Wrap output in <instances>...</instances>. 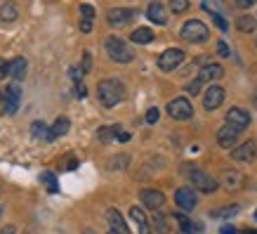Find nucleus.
I'll use <instances>...</instances> for the list:
<instances>
[{"mask_svg":"<svg viewBox=\"0 0 257 234\" xmlns=\"http://www.w3.org/2000/svg\"><path fill=\"white\" fill-rule=\"evenodd\" d=\"M109 234H118V232H113V229H111V232H109Z\"/></svg>","mask_w":257,"mask_h":234,"instance_id":"49","label":"nucleus"},{"mask_svg":"<svg viewBox=\"0 0 257 234\" xmlns=\"http://www.w3.org/2000/svg\"><path fill=\"white\" fill-rule=\"evenodd\" d=\"M69 125H71L69 118H66V116H59L55 123L50 125V137H52V140H59V137H64V135L69 133Z\"/></svg>","mask_w":257,"mask_h":234,"instance_id":"19","label":"nucleus"},{"mask_svg":"<svg viewBox=\"0 0 257 234\" xmlns=\"http://www.w3.org/2000/svg\"><path fill=\"white\" fill-rule=\"evenodd\" d=\"M255 3H257V0H236V5H238V8H241V10H248V8H252Z\"/></svg>","mask_w":257,"mask_h":234,"instance_id":"42","label":"nucleus"},{"mask_svg":"<svg viewBox=\"0 0 257 234\" xmlns=\"http://www.w3.org/2000/svg\"><path fill=\"white\" fill-rule=\"evenodd\" d=\"M113 137H116V128L113 125H104V128H99V133H97V140L104 142V144H109Z\"/></svg>","mask_w":257,"mask_h":234,"instance_id":"29","label":"nucleus"},{"mask_svg":"<svg viewBox=\"0 0 257 234\" xmlns=\"http://www.w3.org/2000/svg\"><path fill=\"white\" fill-rule=\"evenodd\" d=\"M241 234H257V229H245V232H241Z\"/></svg>","mask_w":257,"mask_h":234,"instance_id":"48","label":"nucleus"},{"mask_svg":"<svg viewBox=\"0 0 257 234\" xmlns=\"http://www.w3.org/2000/svg\"><path fill=\"white\" fill-rule=\"evenodd\" d=\"M26 66H29V62H26L24 57L12 59V62H10V76L15 78V81H22V78L26 76Z\"/></svg>","mask_w":257,"mask_h":234,"instance_id":"21","label":"nucleus"},{"mask_svg":"<svg viewBox=\"0 0 257 234\" xmlns=\"http://www.w3.org/2000/svg\"><path fill=\"white\" fill-rule=\"evenodd\" d=\"M80 31H83V33H90V31H92V22L83 19V22H80Z\"/></svg>","mask_w":257,"mask_h":234,"instance_id":"44","label":"nucleus"},{"mask_svg":"<svg viewBox=\"0 0 257 234\" xmlns=\"http://www.w3.org/2000/svg\"><path fill=\"white\" fill-rule=\"evenodd\" d=\"M255 102H257V93H255Z\"/></svg>","mask_w":257,"mask_h":234,"instance_id":"50","label":"nucleus"},{"mask_svg":"<svg viewBox=\"0 0 257 234\" xmlns=\"http://www.w3.org/2000/svg\"><path fill=\"white\" fill-rule=\"evenodd\" d=\"M182 62H184V50H179V47H168L163 55L158 57V69L172 71V69H177Z\"/></svg>","mask_w":257,"mask_h":234,"instance_id":"6","label":"nucleus"},{"mask_svg":"<svg viewBox=\"0 0 257 234\" xmlns=\"http://www.w3.org/2000/svg\"><path fill=\"white\" fill-rule=\"evenodd\" d=\"M80 15H83V19H87V22H92V17H94V8H92V5H80Z\"/></svg>","mask_w":257,"mask_h":234,"instance_id":"35","label":"nucleus"},{"mask_svg":"<svg viewBox=\"0 0 257 234\" xmlns=\"http://www.w3.org/2000/svg\"><path fill=\"white\" fill-rule=\"evenodd\" d=\"M158 116H161V114H158V109H156V107H151V109L147 111V123L154 125V123L158 121Z\"/></svg>","mask_w":257,"mask_h":234,"instance_id":"37","label":"nucleus"},{"mask_svg":"<svg viewBox=\"0 0 257 234\" xmlns=\"http://www.w3.org/2000/svg\"><path fill=\"white\" fill-rule=\"evenodd\" d=\"M201 88H203V83L198 81V78H194V81H189V83H187V88H184V90H187V93L194 97V95L201 93Z\"/></svg>","mask_w":257,"mask_h":234,"instance_id":"33","label":"nucleus"},{"mask_svg":"<svg viewBox=\"0 0 257 234\" xmlns=\"http://www.w3.org/2000/svg\"><path fill=\"white\" fill-rule=\"evenodd\" d=\"M151 229L158 234H168L170 232V222H168V218H165L163 213H154V218H151Z\"/></svg>","mask_w":257,"mask_h":234,"instance_id":"28","label":"nucleus"},{"mask_svg":"<svg viewBox=\"0 0 257 234\" xmlns=\"http://www.w3.org/2000/svg\"><path fill=\"white\" fill-rule=\"evenodd\" d=\"M236 29H238L241 33L257 31V19H255V17H250V15H241L238 19H236Z\"/></svg>","mask_w":257,"mask_h":234,"instance_id":"23","label":"nucleus"},{"mask_svg":"<svg viewBox=\"0 0 257 234\" xmlns=\"http://www.w3.org/2000/svg\"><path fill=\"white\" fill-rule=\"evenodd\" d=\"M255 45H257V40H255Z\"/></svg>","mask_w":257,"mask_h":234,"instance_id":"53","label":"nucleus"},{"mask_svg":"<svg viewBox=\"0 0 257 234\" xmlns=\"http://www.w3.org/2000/svg\"><path fill=\"white\" fill-rule=\"evenodd\" d=\"M170 10L175 15H182L189 10V0H170Z\"/></svg>","mask_w":257,"mask_h":234,"instance_id":"32","label":"nucleus"},{"mask_svg":"<svg viewBox=\"0 0 257 234\" xmlns=\"http://www.w3.org/2000/svg\"><path fill=\"white\" fill-rule=\"evenodd\" d=\"M257 154V142L255 140H245L243 144H236L231 149V159L238 161V164H250Z\"/></svg>","mask_w":257,"mask_h":234,"instance_id":"8","label":"nucleus"},{"mask_svg":"<svg viewBox=\"0 0 257 234\" xmlns=\"http://www.w3.org/2000/svg\"><path fill=\"white\" fill-rule=\"evenodd\" d=\"M127 161H130V156L127 154L113 156V159H111V171H123L125 166H127Z\"/></svg>","mask_w":257,"mask_h":234,"instance_id":"31","label":"nucleus"},{"mask_svg":"<svg viewBox=\"0 0 257 234\" xmlns=\"http://www.w3.org/2000/svg\"><path fill=\"white\" fill-rule=\"evenodd\" d=\"M5 76H10V62L0 57V81H3Z\"/></svg>","mask_w":257,"mask_h":234,"instance_id":"38","label":"nucleus"},{"mask_svg":"<svg viewBox=\"0 0 257 234\" xmlns=\"http://www.w3.org/2000/svg\"><path fill=\"white\" fill-rule=\"evenodd\" d=\"M137 17V12L130 8H113L109 10V15H106V22L111 26H125V24H130Z\"/></svg>","mask_w":257,"mask_h":234,"instance_id":"12","label":"nucleus"},{"mask_svg":"<svg viewBox=\"0 0 257 234\" xmlns=\"http://www.w3.org/2000/svg\"><path fill=\"white\" fill-rule=\"evenodd\" d=\"M226 123H231L234 128H238L243 133L250 125V114L245 109H241V107H231V109L226 111Z\"/></svg>","mask_w":257,"mask_h":234,"instance_id":"14","label":"nucleus"},{"mask_svg":"<svg viewBox=\"0 0 257 234\" xmlns=\"http://www.w3.org/2000/svg\"><path fill=\"white\" fill-rule=\"evenodd\" d=\"M140 201L144 203L147 208H151V211H161L165 203V196H163V192H158V189H142Z\"/></svg>","mask_w":257,"mask_h":234,"instance_id":"13","label":"nucleus"},{"mask_svg":"<svg viewBox=\"0 0 257 234\" xmlns=\"http://www.w3.org/2000/svg\"><path fill=\"white\" fill-rule=\"evenodd\" d=\"M210 17H212V22L217 24V29H219V31H224V33L229 31V24L224 22V17L219 15V12H210Z\"/></svg>","mask_w":257,"mask_h":234,"instance_id":"34","label":"nucleus"},{"mask_svg":"<svg viewBox=\"0 0 257 234\" xmlns=\"http://www.w3.org/2000/svg\"><path fill=\"white\" fill-rule=\"evenodd\" d=\"M97 100L101 102V107L113 109L116 104H120L125 100V86L118 78H104L97 86Z\"/></svg>","mask_w":257,"mask_h":234,"instance_id":"1","label":"nucleus"},{"mask_svg":"<svg viewBox=\"0 0 257 234\" xmlns=\"http://www.w3.org/2000/svg\"><path fill=\"white\" fill-rule=\"evenodd\" d=\"M255 220H257V211H255Z\"/></svg>","mask_w":257,"mask_h":234,"instance_id":"51","label":"nucleus"},{"mask_svg":"<svg viewBox=\"0 0 257 234\" xmlns=\"http://www.w3.org/2000/svg\"><path fill=\"white\" fill-rule=\"evenodd\" d=\"M106 220H109V225H111V229H113V232L130 234V227L125 225V220H123V215H120V211H118V208H109V211H106Z\"/></svg>","mask_w":257,"mask_h":234,"instance_id":"18","label":"nucleus"},{"mask_svg":"<svg viewBox=\"0 0 257 234\" xmlns=\"http://www.w3.org/2000/svg\"><path fill=\"white\" fill-rule=\"evenodd\" d=\"M191 182H194V187L198 189V192H203V194H212V192L219 187L217 180L212 178V175H208L205 171H201V168L191 171Z\"/></svg>","mask_w":257,"mask_h":234,"instance_id":"5","label":"nucleus"},{"mask_svg":"<svg viewBox=\"0 0 257 234\" xmlns=\"http://www.w3.org/2000/svg\"><path fill=\"white\" fill-rule=\"evenodd\" d=\"M175 203H177V208H182V211H194L196 203H198L196 189L194 187H179L177 192H175Z\"/></svg>","mask_w":257,"mask_h":234,"instance_id":"10","label":"nucleus"},{"mask_svg":"<svg viewBox=\"0 0 257 234\" xmlns=\"http://www.w3.org/2000/svg\"><path fill=\"white\" fill-rule=\"evenodd\" d=\"M168 114H170V118H175V121H187V118L194 116V107H191V102H189L187 97H175V100H170V104H168Z\"/></svg>","mask_w":257,"mask_h":234,"instance_id":"4","label":"nucleus"},{"mask_svg":"<svg viewBox=\"0 0 257 234\" xmlns=\"http://www.w3.org/2000/svg\"><path fill=\"white\" fill-rule=\"evenodd\" d=\"M147 17H149V19H151L154 24H158V26H165V24H168V12H165V8H163V3H161V0H154V3H149Z\"/></svg>","mask_w":257,"mask_h":234,"instance_id":"16","label":"nucleus"},{"mask_svg":"<svg viewBox=\"0 0 257 234\" xmlns=\"http://www.w3.org/2000/svg\"><path fill=\"white\" fill-rule=\"evenodd\" d=\"M133 43H137V45H147V43H151L154 40V31L151 29H147V26H140V29H135L133 31Z\"/></svg>","mask_w":257,"mask_h":234,"instance_id":"25","label":"nucleus"},{"mask_svg":"<svg viewBox=\"0 0 257 234\" xmlns=\"http://www.w3.org/2000/svg\"><path fill=\"white\" fill-rule=\"evenodd\" d=\"M85 95H87L85 86H83V83H78V86H76V97H85Z\"/></svg>","mask_w":257,"mask_h":234,"instance_id":"46","label":"nucleus"},{"mask_svg":"<svg viewBox=\"0 0 257 234\" xmlns=\"http://www.w3.org/2000/svg\"><path fill=\"white\" fill-rule=\"evenodd\" d=\"M130 220L135 222V227H137L140 234H151V220L147 218V213L142 211L140 206H133V208H130Z\"/></svg>","mask_w":257,"mask_h":234,"instance_id":"15","label":"nucleus"},{"mask_svg":"<svg viewBox=\"0 0 257 234\" xmlns=\"http://www.w3.org/2000/svg\"><path fill=\"white\" fill-rule=\"evenodd\" d=\"M83 73H85V71L80 69V66H73V69H71V71H69V76H71V78H73V81H76V83H78L80 78H83Z\"/></svg>","mask_w":257,"mask_h":234,"instance_id":"39","label":"nucleus"},{"mask_svg":"<svg viewBox=\"0 0 257 234\" xmlns=\"http://www.w3.org/2000/svg\"><path fill=\"white\" fill-rule=\"evenodd\" d=\"M217 55L219 57H229V55H231V50H229V45H226L224 40H219V43H217Z\"/></svg>","mask_w":257,"mask_h":234,"instance_id":"36","label":"nucleus"},{"mask_svg":"<svg viewBox=\"0 0 257 234\" xmlns=\"http://www.w3.org/2000/svg\"><path fill=\"white\" fill-rule=\"evenodd\" d=\"M182 38L187 40V43H205V40L210 38V29L201 22V19H189L184 26H182Z\"/></svg>","mask_w":257,"mask_h":234,"instance_id":"3","label":"nucleus"},{"mask_svg":"<svg viewBox=\"0 0 257 234\" xmlns=\"http://www.w3.org/2000/svg\"><path fill=\"white\" fill-rule=\"evenodd\" d=\"M19 102H22V88H19V83H12V86H8L5 95H3V111H5L8 116L17 114Z\"/></svg>","mask_w":257,"mask_h":234,"instance_id":"7","label":"nucleus"},{"mask_svg":"<svg viewBox=\"0 0 257 234\" xmlns=\"http://www.w3.org/2000/svg\"><path fill=\"white\" fill-rule=\"evenodd\" d=\"M0 234H15V227H12V225H8V227H5V229H3V232H0Z\"/></svg>","mask_w":257,"mask_h":234,"instance_id":"47","label":"nucleus"},{"mask_svg":"<svg viewBox=\"0 0 257 234\" xmlns=\"http://www.w3.org/2000/svg\"><path fill=\"white\" fill-rule=\"evenodd\" d=\"M224 76V69L219 64H205L201 71H198V81L201 83H215L219 78Z\"/></svg>","mask_w":257,"mask_h":234,"instance_id":"17","label":"nucleus"},{"mask_svg":"<svg viewBox=\"0 0 257 234\" xmlns=\"http://www.w3.org/2000/svg\"><path fill=\"white\" fill-rule=\"evenodd\" d=\"M90 66H92V57H90V52H85V55H83V66H80V69L85 71H90Z\"/></svg>","mask_w":257,"mask_h":234,"instance_id":"40","label":"nucleus"},{"mask_svg":"<svg viewBox=\"0 0 257 234\" xmlns=\"http://www.w3.org/2000/svg\"><path fill=\"white\" fill-rule=\"evenodd\" d=\"M222 182H224L226 189H238L241 187V182H243V175L241 173H236V171H224L222 173Z\"/></svg>","mask_w":257,"mask_h":234,"instance_id":"26","label":"nucleus"},{"mask_svg":"<svg viewBox=\"0 0 257 234\" xmlns=\"http://www.w3.org/2000/svg\"><path fill=\"white\" fill-rule=\"evenodd\" d=\"M236 213H238V206H236V203H231V206L212 208V211H210V218H215V220H229V218H234Z\"/></svg>","mask_w":257,"mask_h":234,"instance_id":"27","label":"nucleus"},{"mask_svg":"<svg viewBox=\"0 0 257 234\" xmlns=\"http://www.w3.org/2000/svg\"><path fill=\"white\" fill-rule=\"evenodd\" d=\"M238 135H241V130H238V128H234L231 123L222 125V128L217 130V144L222 149H234L236 140H238Z\"/></svg>","mask_w":257,"mask_h":234,"instance_id":"11","label":"nucleus"},{"mask_svg":"<svg viewBox=\"0 0 257 234\" xmlns=\"http://www.w3.org/2000/svg\"><path fill=\"white\" fill-rule=\"evenodd\" d=\"M17 17H19V8H17V3L8 0V3H3V5H0V19H3V22H15Z\"/></svg>","mask_w":257,"mask_h":234,"instance_id":"22","label":"nucleus"},{"mask_svg":"<svg viewBox=\"0 0 257 234\" xmlns=\"http://www.w3.org/2000/svg\"><path fill=\"white\" fill-rule=\"evenodd\" d=\"M31 135H33V140L52 142V137H50V125H45L43 121H36V123L31 125Z\"/></svg>","mask_w":257,"mask_h":234,"instance_id":"24","label":"nucleus"},{"mask_svg":"<svg viewBox=\"0 0 257 234\" xmlns=\"http://www.w3.org/2000/svg\"><path fill=\"white\" fill-rule=\"evenodd\" d=\"M219 234H238V232H236L234 225H222L219 227Z\"/></svg>","mask_w":257,"mask_h":234,"instance_id":"43","label":"nucleus"},{"mask_svg":"<svg viewBox=\"0 0 257 234\" xmlns=\"http://www.w3.org/2000/svg\"><path fill=\"white\" fill-rule=\"evenodd\" d=\"M64 168H66V171H76V168H78V161H76V159H69Z\"/></svg>","mask_w":257,"mask_h":234,"instance_id":"45","label":"nucleus"},{"mask_svg":"<svg viewBox=\"0 0 257 234\" xmlns=\"http://www.w3.org/2000/svg\"><path fill=\"white\" fill-rule=\"evenodd\" d=\"M0 104H3V100H0Z\"/></svg>","mask_w":257,"mask_h":234,"instance_id":"52","label":"nucleus"},{"mask_svg":"<svg viewBox=\"0 0 257 234\" xmlns=\"http://www.w3.org/2000/svg\"><path fill=\"white\" fill-rule=\"evenodd\" d=\"M222 102H224V88L212 83L203 95V107H205V111H215L217 107H222Z\"/></svg>","mask_w":257,"mask_h":234,"instance_id":"9","label":"nucleus"},{"mask_svg":"<svg viewBox=\"0 0 257 234\" xmlns=\"http://www.w3.org/2000/svg\"><path fill=\"white\" fill-rule=\"evenodd\" d=\"M116 128V140H120V142H127L130 140V133H125V130H120L118 125H113Z\"/></svg>","mask_w":257,"mask_h":234,"instance_id":"41","label":"nucleus"},{"mask_svg":"<svg viewBox=\"0 0 257 234\" xmlns=\"http://www.w3.org/2000/svg\"><path fill=\"white\" fill-rule=\"evenodd\" d=\"M175 220L179 222V227H182V232H184V234H201L203 232L201 222H194V220H189L187 215H182V213H179V215H175Z\"/></svg>","mask_w":257,"mask_h":234,"instance_id":"20","label":"nucleus"},{"mask_svg":"<svg viewBox=\"0 0 257 234\" xmlns=\"http://www.w3.org/2000/svg\"><path fill=\"white\" fill-rule=\"evenodd\" d=\"M104 47H106V55L118 64H130L135 59V50H130L125 45V40L116 38V36H109L104 40Z\"/></svg>","mask_w":257,"mask_h":234,"instance_id":"2","label":"nucleus"},{"mask_svg":"<svg viewBox=\"0 0 257 234\" xmlns=\"http://www.w3.org/2000/svg\"><path fill=\"white\" fill-rule=\"evenodd\" d=\"M40 180H43V182H45L47 192H52V194H55L57 189H59V185H57V175H55V173L45 171V173H43V175H40Z\"/></svg>","mask_w":257,"mask_h":234,"instance_id":"30","label":"nucleus"}]
</instances>
